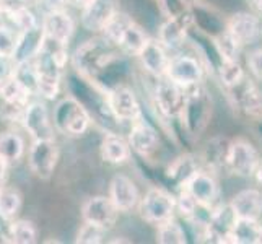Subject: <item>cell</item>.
<instances>
[{
    "label": "cell",
    "mask_w": 262,
    "mask_h": 244,
    "mask_svg": "<svg viewBox=\"0 0 262 244\" xmlns=\"http://www.w3.org/2000/svg\"><path fill=\"white\" fill-rule=\"evenodd\" d=\"M117 46L107 41L104 36L88 39L75 49L72 56V65L78 75L99 83L106 72L117 60Z\"/></svg>",
    "instance_id": "obj_1"
},
{
    "label": "cell",
    "mask_w": 262,
    "mask_h": 244,
    "mask_svg": "<svg viewBox=\"0 0 262 244\" xmlns=\"http://www.w3.org/2000/svg\"><path fill=\"white\" fill-rule=\"evenodd\" d=\"M93 122L92 114L80 103L75 96H67L57 103L54 109L52 124L57 132L67 137H80L83 135Z\"/></svg>",
    "instance_id": "obj_2"
},
{
    "label": "cell",
    "mask_w": 262,
    "mask_h": 244,
    "mask_svg": "<svg viewBox=\"0 0 262 244\" xmlns=\"http://www.w3.org/2000/svg\"><path fill=\"white\" fill-rule=\"evenodd\" d=\"M212 114V98L202 83L186 88L184 109L179 119H183L186 130L191 135H199L209 124Z\"/></svg>",
    "instance_id": "obj_3"
},
{
    "label": "cell",
    "mask_w": 262,
    "mask_h": 244,
    "mask_svg": "<svg viewBox=\"0 0 262 244\" xmlns=\"http://www.w3.org/2000/svg\"><path fill=\"white\" fill-rule=\"evenodd\" d=\"M31 64L36 75V93L44 99H56L60 92L66 65L42 48Z\"/></svg>",
    "instance_id": "obj_4"
},
{
    "label": "cell",
    "mask_w": 262,
    "mask_h": 244,
    "mask_svg": "<svg viewBox=\"0 0 262 244\" xmlns=\"http://www.w3.org/2000/svg\"><path fill=\"white\" fill-rule=\"evenodd\" d=\"M140 216L147 223L161 225L171 218H174L176 210V197L171 195L163 187H150L140 198L139 204Z\"/></svg>",
    "instance_id": "obj_5"
},
{
    "label": "cell",
    "mask_w": 262,
    "mask_h": 244,
    "mask_svg": "<svg viewBox=\"0 0 262 244\" xmlns=\"http://www.w3.org/2000/svg\"><path fill=\"white\" fill-rule=\"evenodd\" d=\"M59 163V147L54 139L33 140L28 151V165L31 173L41 179L48 181L54 174Z\"/></svg>",
    "instance_id": "obj_6"
},
{
    "label": "cell",
    "mask_w": 262,
    "mask_h": 244,
    "mask_svg": "<svg viewBox=\"0 0 262 244\" xmlns=\"http://www.w3.org/2000/svg\"><path fill=\"white\" fill-rule=\"evenodd\" d=\"M106 101L110 111L119 122H134L142 116L140 103L134 90L127 85H114L106 90Z\"/></svg>",
    "instance_id": "obj_7"
},
{
    "label": "cell",
    "mask_w": 262,
    "mask_h": 244,
    "mask_svg": "<svg viewBox=\"0 0 262 244\" xmlns=\"http://www.w3.org/2000/svg\"><path fill=\"white\" fill-rule=\"evenodd\" d=\"M227 92L234 109L249 117L262 116V93L252 78L245 75L234 85L227 86Z\"/></svg>",
    "instance_id": "obj_8"
},
{
    "label": "cell",
    "mask_w": 262,
    "mask_h": 244,
    "mask_svg": "<svg viewBox=\"0 0 262 244\" xmlns=\"http://www.w3.org/2000/svg\"><path fill=\"white\" fill-rule=\"evenodd\" d=\"M260 163L256 147L248 140H233L230 143L227 171L239 178H252Z\"/></svg>",
    "instance_id": "obj_9"
},
{
    "label": "cell",
    "mask_w": 262,
    "mask_h": 244,
    "mask_svg": "<svg viewBox=\"0 0 262 244\" xmlns=\"http://www.w3.org/2000/svg\"><path fill=\"white\" fill-rule=\"evenodd\" d=\"M153 98H155L157 109L165 117H168V119H178V117H181L186 101V90L183 86L176 85L168 77L158 78L155 92H153Z\"/></svg>",
    "instance_id": "obj_10"
},
{
    "label": "cell",
    "mask_w": 262,
    "mask_h": 244,
    "mask_svg": "<svg viewBox=\"0 0 262 244\" xmlns=\"http://www.w3.org/2000/svg\"><path fill=\"white\" fill-rule=\"evenodd\" d=\"M117 12H119L117 0H88L82 7L80 23L90 33H103Z\"/></svg>",
    "instance_id": "obj_11"
},
{
    "label": "cell",
    "mask_w": 262,
    "mask_h": 244,
    "mask_svg": "<svg viewBox=\"0 0 262 244\" xmlns=\"http://www.w3.org/2000/svg\"><path fill=\"white\" fill-rule=\"evenodd\" d=\"M166 77L186 90L202 83L204 67L197 57L187 56V54H178V56H173L169 59Z\"/></svg>",
    "instance_id": "obj_12"
},
{
    "label": "cell",
    "mask_w": 262,
    "mask_h": 244,
    "mask_svg": "<svg viewBox=\"0 0 262 244\" xmlns=\"http://www.w3.org/2000/svg\"><path fill=\"white\" fill-rule=\"evenodd\" d=\"M119 210L111 201L110 195H93L86 198L82 205V218L86 223H93L104 230H111L117 218Z\"/></svg>",
    "instance_id": "obj_13"
},
{
    "label": "cell",
    "mask_w": 262,
    "mask_h": 244,
    "mask_svg": "<svg viewBox=\"0 0 262 244\" xmlns=\"http://www.w3.org/2000/svg\"><path fill=\"white\" fill-rule=\"evenodd\" d=\"M181 191H186L197 202V205L207 207V209H213L216 198L220 195V187L213 173L204 169L194 173Z\"/></svg>",
    "instance_id": "obj_14"
},
{
    "label": "cell",
    "mask_w": 262,
    "mask_h": 244,
    "mask_svg": "<svg viewBox=\"0 0 262 244\" xmlns=\"http://www.w3.org/2000/svg\"><path fill=\"white\" fill-rule=\"evenodd\" d=\"M21 124L25 130L30 134L31 140H46L54 139V127L52 121L49 119L48 107L41 101H31L26 106L25 114L21 117Z\"/></svg>",
    "instance_id": "obj_15"
},
{
    "label": "cell",
    "mask_w": 262,
    "mask_h": 244,
    "mask_svg": "<svg viewBox=\"0 0 262 244\" xmlns=\"http://www.w3.org/2000/svg\"><path fill=\"white\" fill-rule=\"evenodd\" d=\"M238 216L230 204L213 207L210 218L205 227V241L212 242H230L231 231Z\"/></svg>",
    "instance_id": "obj_16"
},
{
    "label": "cell",
    "mask_w": 262,
    "mask_h": 244,
    "mask_svg": "<svg viewBox=\"0 0 262 244\" xmlns=\"http://www.w3.org/2000/svg\"><path fill=\"white\" fill-rule=\"evenodd\" d=\"M129 145L132 151L137 153L139 157L147 158L155 151L160 145V135L157 129L150 122H147L140 116L137 121L132 122V127L127 135Z\"/></svg>",
    "instance_id": "obj_17"
},
{
    "label": "cell",
    "mask_w": 262,
    "mask_h": 244,
    "mask_svg": "<svg viewBox=\"0 0 262 244\" xmlns=\"http://www.w3.org/2000/svg\"><path fill=\"white\" fill-rule=\"evenodd\" d=\"M168 49L163 46V42L160 39H151L148 38L147 44L143 46V49L139 52V60L143 67V70L147 72L148 75L158 78L166 77L168 65H169V59L168 56Z\"/></svg>",
    "instance_id": "obj_18"
},
{
    "label": "cell",
    "mask_w": 262,
    "mask_h": 244,
    "mask_svg": "<svg viewBox=\"0 0 262 244\" xmlns=\"http://www.w3.org/2000/svg\"><path fill=\"white\" fill-rule=\"evenodd\" d=\"M110 197L119 212H132L139 209L140 194L134 181L125 174H116L110 183Z\"/></svg>",
    "instance_id": "obj_19"
},
{
    "label": "cell",
    "mask_w": 262,
    "mask_h": 244,
    "mask_svg": "<svg viewBox=\"0 0 262 244\" xmlns=\"http://www.w3.org/2000/svg\"><path fill=\"white\" fill-rule=\"evenodd\" d=\"M225 28H227L234 38L241 42L243 48L257 42L262 34V26H260L259 16L252 15L249 12L234 13L227 21V26H225Z\"/></svg>",
    "instance_id": "obj_20"
},
{
    "label": "cell",
    "mask_w": 262,
    "mask_h": 244,
    "mask_svg": "<svg viewBox=\"0 0 262 244\" xmlns=\"http://www.w3.org/2000/svg\"><path fill=\"white\" fill-rule=\"evenodd\" d=\"M41 26L44 30V34L48 38H52L56 41L66 42L72 39V36L75 33V21L66 10H59V12H51L42 15L41 18Z\"/></svg>",
    "instance_id": "obj_21"
},
{
    "label": "cell",
    "mask_w": 262,
    "mask_h": 244,
    "mask_svg": "<svg viewBox=\"0 0 262 244\" xmlns=\"http://www.w3.org/2000/svg\"><path fill=\"white\" fill-rule=\"evenodd\" d=\"M42 41H44V30L41 25L30 31L18 33L16 48L12 56L13 60L16 62V65L28 64V62H31L38 56V52L41 51L42 46Z\"/></svg>",
    "instance_id": "obj_22"
},
{
    "label": "cell",
    "mask_w": 262,
    "mask_h": 244,
    "mask_svg": "<svg viewBox=\"0 0 262 244\" xmlns=\"http://www.w3.org/2000/svg\"><path fill=\"white\" fill-rule=\"evenodd\" d=\"M189 16L178 15L166 20L160 26L158 39L163 42L168 51H178L184 44L189 33Z\"/></svg>",
    "instance_id": "obj_23"
},
{
    "label": "cell",
    "mask_w": 262,
    "mask_h": 244,
    "mask_svg": "<svg viewBox=\"0 0 262 244\" xmlns=\"http://www.w3.org/2000/svg\"><path fill=\"white\" fill-rule=\"evenodd\" d=\"M233 207L238 218L259 220L262 216V191L260 189H243L231 198Z\"/></svg>",
    "instance_id": "obj_24"
},
{
    "label": "cell",
    "mask_w": 262,
    "mask_h": 244,
    "mask_svg": "<svg viewBox=\"0 0 262 244\" xmlns=\"http://www.w3.org/2000/svg\"><path fill=\"white\" fill-rule=\"evenodd\" d=\"M101 158L110 165H124L130 160L132 148L129 140H125L121 134L107 132L101 140Z\"/></svg>",
    "instance_id": "obj_25"
},
{
    "label": "cell",
    "mask_w": 262,
    "mask_h": 244,
    "mask_svg": "<svg viewBox=\"0 0 262 244\" xmlns=\"http://www.w3.org/2000/svg\"><path fill=\"white\" fill-rule=\"evenodd\" d=\"M230 140L225 137H215L212 139L204 150V161L209 166V169H227V160L230 151Z\"/></svg>",
    "instance_id": "obj_26"
},
{
    "label": "cell",
    "mask_w": 262,
    "mask_h": 244,
    "mask_svg": "<svg viewBox=\"0 0 262 244\" xmlns=\"http://www.w3.org/2000/svg\"><path fill=\"white\" fill-rule=\"evenodd\" d=\"M25 140L20 134L13 130L0 132V158L5 160L8 165H15L25 155Z\"/></svg>",
    "instance_id": "obj_27"
},
{
    "label": "cell",
    "mask_w": 262,
    "mask_h": 244,
    "mask_svg": "<svg viewBox=\"0 0 262 244\" xmlns=\"http://www.w3.org/2000/svg\"><path fill=\"white\" fill-rule=\"evenodd\" d=\"M8 242L13 244H34L38 241V230L30 220H10L7 223Z\"/></svg>",
    "instance_id": "obj_28"
},
{
    "label": "cell",
    "mask_w": 262,
    "mask_h": 244,
    "mask_svg": "<svg viewBox=\"0 0 262 244\" xmlns=\"http://www.w3.org/2000/svg\"><path fill=\"white\" fill-rule=\"evenodd\" d=\"M147 41H148V36L145 34V31H143L135 21H132L127 26V30L124 31L119 44H117V48H119L121 52L127 54V56H135V57H137L139 52L147 44Z\"/></svg>",
    "instance_id": "obj_29"
},
{
    "label": "cell",
    "mask_w": 262,
    "mask_h": 244,
    "mask_svg": "<svg viewBox=\"0 0 262 244\" xmlns=\"http://www.w3.org/2000/svg\"><path fill=\"white\" fill-rule=\"evenodd\" d=\"M199 169H201V168H199L197 161L192 157L184 155V157H179L173 163V165L169 166L168 176L176 184V187H179V191H181V189L184 187V184L192 178L194 173H197Z\"/></svg>",
    "instance_id": "obj_30"
},
{
    "label": "cell",
    "mask_w": 262,
    "mask_h": 244,
    "mask_svg": "<svg viewBox=\"0 0 262 244\" xmlns=\"http://www.w3.org/2000/svg\"><path fill=\"white\" fill-rule=\"evenodd\" d=\"M259 231L260 223L259 220H248L238 218L234 223L230 242L234 244H259Z\"/></svg>",
    "instance_id": "obj_31"
},
{
    "label": "cell",
    "mask_w": 262,
    "mask_h": 244,
    "mask_svg": "<svg viewBox=\"0 0 262 244\" xmlns=\"http://www.w3.org/2000/svg\"><path fill=\"white\" fill-rule=\"evenodd\" d=\"M2 18L5 21H8V25H10V26H13L18 33L30 31V30H33V28H36V26L41 25V21L38 20V16L33 13V10L28 5L16 7L8 13H5Z\"/></svg>",
    "instance_id": "obj_32"
},
{
    "label": "cell",
    "mask_w": 262,
    "mask_h": 244,
    "mask_svg": "<svg viewBox=\"0 0 262 244\" xmlns=\"http://www.w3.org/2000/svg\"><path fill=\"white\" fill-rule=\"evenodd\" d=\"M23 205V195L16 187H0V213L7 221L13 220L20 213Z\"/></svg>",
    "instance_id": "obj_33"
},
{
    "label": "cell",
    "mask_w": 262,
    "mask_h": 244,
    "mask_svg": "<svg viewBox=\"0 0 262 244\" xmlns=\"http://www.w3.org/2000/svg\"><path fill=\"white\" fill-rule=\"evenodd\" d=\"M157 241L160 244H186L187 234L183 225H179L174 218H171L165 223L158 225Z\"/></svg>",
    "instance_id": "obj_34"
},
{
    "label": "cell",
    "mask_w": 262,
    "mask_h": 244,
    "mask_svg": "<svg viewBox=\"0 0 262 244\" xmlns=\"http://www.w3.org/2000/svg\"><path fill=\"white\" fill-rule=\"evenodd\" d=\"M213 41H215L216 51H219L222 59L238 60V56H239L243 46H241V42L236 38H234V36L227 28H225L219 36H216Z\"/></svg>",
    "instance_id": "obj_35"
},
{
    "label": "cell",
    "mask_w": 262,
    "mask_h": 244,
    "mask_svg": "<svg viewBox=\"0 0 262 244\" xmlns=\"http://www.w3.org/2000/svg\"><path fill=\"white\" fill-rule=\"evenodd\" d=\"M132 21H134V20H132V18H130L127 13L117 12L116 16L110 21V25H107L106 28H104L103 36H104V38H106L107 41H110V42H113L114 46H117V44H119V41H121V38H122L124 31L127 30V26H129Z\"/></svg>",
    "instance_id": "obj_36"
},
{
    "label": "cell",
    "mask_w": 262,
    "mask_h": 244,
    "mask_svg": "<svg viewBox=\"0 0 262 244\" xmlns=\"http://www.w3.org/2000/svg\"><path fill=\"white\" fill-rule=\"evenodd\" d=\"M216 72H219L222 83L227 86L234 85L236 81H239L243 77H245V70H243L241 64L238 60H231V59H222V62L216 67Z\"/></svg>",
    "instance_id": "obj_37"
},
{
    "label": "cell",
    "mask_w": 262,
    "mask_h": 244,
    "mask_svg": "<svg viewBox=\"0 0 262 244\" xmlns=\"http://www.w3.org/2000/svg\"><path fill=\"white\" fill-rule=\"evenodd\" d=\"M106 231L104 228L98 227V225H93V223H86L83 221L82 228L78 230L77 233V239L75 242L78 244H99L103 242L104 238H106Z\"/></svg>",
    "instance_id": "obj_38"
},
{
    "label": "cell",
    "mask_w": 262,
    "mask_h": 244,
    "mask_svg": "<svg viewBox=\"0 0 262 244\" xmlns=\"http://www.w3.org/2000/svg\"><path fill=\"white\" fill-rule=\"evenodd\" d=\"M18 41V31L5 20L0 21V56H13Z\"/></svg>",
    "instance_id": "obj_39"
},
{
    "label": "cell",
    "mask_w": 262,
    "mask_h": 244,
    "mask_svg": "<svg viewBox=\"0 0 262 244\" xmlns=\"http://www.w3.org/2000/svg\"><path fill=\"white\" fill-rule=\"evenodd\" d=\"M36 4H38L41 13L46 15L51 12L66 10V5L69 4V0H36Z\"/></svg>",
    "instance_id": "obj_40"
},
{
    "label": "cell",
    "mask_w": 262,
    "mask_h": 244,
    "mask_svg": "<svg viewBox=\"0 0 262 244\" xmlns=\"http://www.w3.org/2000/svg\"><path fill=\"white\" fill-rule=\"evenodd\" d=\"M248 67H249L251 74L254 75L257 80H262V49H257V51L249 54Z\"/></svg>",
    "instance_id": "obj_41"
},
{
    "label": "cell",
    "mask_w": 262,
    "mask_h": 244,
    "mask_svg": "<svg viewBox=\"0 0 262 244\" xmlns=\"http://www.w3.org/2000/svg\"><path fill=\"white\" fill-rule=\"evenodd\" d=\"M8 163L5 160L0 158V187L5 186V179H7V169H8Z\"/></svg>",
    "instance_id": "obj_42"
},
{
    "label": "cell",
    "mask_w": 262,
    "mask_h": 244,
    "mask_svg": "<svg viewBox=\"0 0 262 244\" xmlns=\"http://www.w3.org/2000/svg\"><path fill=\"white\" fill-rule=\"evenodd\" d=\"M256 179V184L259 186V189L262 191V160H260V163H259V166H257V169H256V173H254V176H252Z\"/></svg>",
    "instance_id": "obj_43"
},
{
    "label": "cell",
    "mask_w": 262,
    "mask_h": 244,
    "mask_svg": "<svg viewBox=\"0 0 262 244\" xmlns=\"http://www.w3.org/2000/svg\"><path fill=\"white\" fill-rule=\"evenodd\" d=\"M249 2L259 13H262V0H249Z\"/></svg>",
    "instance_id": "obj_44"
},
{
    "label": "cell",
    "mask_w": 262,
    "mask_h": 244,
    "mask_svg": "<svg viewBox=\"0 0 262 244\" xmlns=\"http://www.w3.org/2000/svg\"><path fill=\"white\" fill-rule=\"evenodd\" d=\"M5 223H8L5 218H4V215L0 213V233H4V231H7V227H5Z\"/></svg>",
    "instance_id": "obj_45"
},
{
    "label": "cell",
    "mask_w": 262,
    "mask_h": 244,
    "mask_svg": "<svg viewBox=\"0 0 262 244\" xmlns=\"http://www.w3.org/2000/svg\"><path fill=\"white\" fill-rule=\"evenodd\" d=\"M88 0H69V4H74V5H78V7H83Z\"/></svg>",
    "instance_id": "obj_46"
},
{
    "label": "cell",
    "mask_w": 262,
    "mask_h": 244,
    "mask_svg": "<svg viewBox=\"0 0 262 244\" xmlns=\"http://www.w3.org/2000/svg\"><path fill=\"white\" fill-rule=\"evenodd\" d=\"M259 244H262V225H260V231H259Z\"/></svg>",
    "instance_id": "obj_47"
},
{
    "label": "cell",
    "mask_w": 262,
    "mask_h": 244,
    "mask_svg": "<svg viewBox=\"0 0 262 244\" xmlns=\"http://www.w3.org/2000/svg\"><path fill=\"white\" fill-rule=\"evenodd\" d=\"M2 20H4V18H2V16H0V21H2Z\"/></svg>",
    "instance_id": "obj_48"
}]
</instances>
